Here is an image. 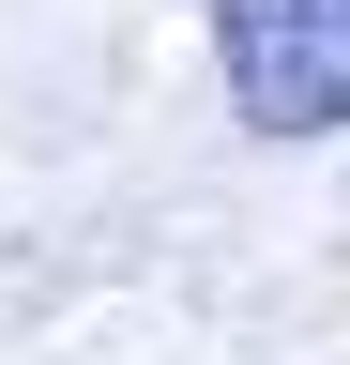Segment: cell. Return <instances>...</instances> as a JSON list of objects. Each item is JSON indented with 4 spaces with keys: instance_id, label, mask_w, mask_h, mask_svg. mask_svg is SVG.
Masks as SVG:
<instances>
[{
    "instance_id": "1",
    "label": "cell",
    "mask_w": 350,
    "mask_h": 365,
    "mask_svg": "<svg viewBox=\"0 0 350 365\" xmlns=\"http://www.w3.org/2000/svg\"><path fill=\"white\" fill-rule=\"evenodd\" d=\"M213 61L259 137H335L350 122V0H213Z\"/></svg>"
}]
</instances>
